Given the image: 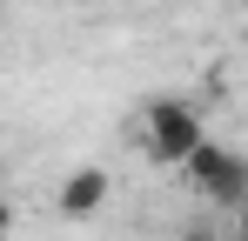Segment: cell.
<instances>
[{"label": "cell", "instance_id": "8992f818", "mask_svg": "<svg viewBox=\"0 0 248 241\" xmlns=\"http://www.w3.org/2000/svg\"><path fill=\"white\" fill-rule=\"evenodd\" d=\"M67 7H101V0H67Z\"/></svg>", "mask_w": 248, "mask_h": 241}, {"label": "cell", "instance_id": "7a4b0ae2", "mask_svg": "<svg viewBox=\"0 0 248 241\" xmlns=\"http://www.w3.org/2000/svg\"><path fill=\"white\" fill-rule=\"evenodd\" d=\"M202 114L188 107V101H155L148 107V154L161 161V167H188V154L202 148Z\"/></svg>", "mask_w": 248, "mask_h": 241}, {"label": "cell", "instance_id": "6da1fadb", "mask_svg": "<svg viewBox=\"0 0 248 241\" xmlns=\"http://www.w3.org/2000/svg\"><path fill=\"white\" fill-rule=\"evenodd\" d=\"M188 181H195V195L215 201V208H242L248 201V161L235 154V148L202 141V148L188 154Z\"/></svg>", "mask_w": 248, "mask_h": 241}, {"label": "cell", "instance_id": "277c9868", "mask_svg": "<svg viewBox=\"0 0 248 241\" xmlns=\"http://www.w3.org/2000/svg\"><path fill=\"white\" fill-rule=\"evenodd\" d=\"M235 235L248 241V201H242V208H235Z\"/></svg>", "mask_w": 248, "mask_h": 241}, {"label": "cell", "instance_id": "3957f363", "mask_svg": "<svg viewBox=\"0 0 248 241\" xmlns=\"http://www.w3.org/2000/svg\"><path fill=\"white\" fill-rule=\"evenodd\" d=\"M108 195H114L108 167H74V174L61 181L54 208H61V221H87V214H101V208H108Z\"/></svg>", "mask_w": 248, "mask_h": 241}, {"label": "cell", "instance_id": "5b68a950", "mask_svg": "<svg viewBox=\"0 0 248 241\" xmlns=\"http://www.w3.org/2000/svg\"><path fill=\"white\" fill-rule=\"evenodd\" d=\"M181 241H215V228H188V235H181Z\"/></svg>", "mask_w": 248, "mask_h": 241}]
</instances>
